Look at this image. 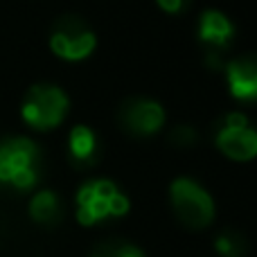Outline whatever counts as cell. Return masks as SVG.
Listing matches in <instances>:
<instances>
[{"mask_svg": "<svg viewBox=\"0 0 257 257\" xmlns=\"http://www.w3.org/2000/svg\"><path fill=\"white\" fill-rule=\"evenodd\" d=\"M41 151L30 138H7L0 142V183L16 190H32L39 181Z\"/></svg>", "mask_w": 257, "mask_h": 257, "instance_id": "cell-1", "label": "cell"}, {"mask_svg": "<svg viewBox=\"0 0 257 257\" xmlns=\"http://www.w3.org/2000/svg\"><path fill=\"white\" fill-rule=\"evenodd\" d=\"M126 212L128 199L106 178L86 183L77 192V221L81 226H95L106 217H122Z\"/></svg>", "mask_w": 257, "mask_h": 257, "instance_id": "cell-2", "label": "cell"}, {"mask_svg": "<svg viewBox=\"0 0 257 257\" xmlns=\"http://www.w3.org/2000/svg\"><path fill=\"white\" fill-rule=\"evenodd\" d=\"M68 106H70V102L59 86L36 84L27 90L25 99H23L21 115L32 128L48 131V128L59 126L66 120Z\"/></svg>", "mask_w": 257, "mask_h": 257, "instance_id": "cell-3", "label": "cell"}, {"mask_svg": "<svg viewBox=\"0 0 257 257\" xmlns=\"http://www.w3.org/2000/svg\"><path fill=\"white\" fill-rule=\"evenodd\" d=\"M172 208L176 219L190 230H203L214 219V201L192 178H176L172 183Z\"/></svg>", "mask_w": 257, "mask_h": 257, "instance_id": "cell-4", "label": "cell"}, {"mask_svg": "<svg viewBox=\"0 0 257 257\" xmlns=\"http://www.w3.org/2000/svg\"><path fill=\"white\" fill-rule=\"evenodd\" d=\"M95 34L79 16H61L50 36V48L59 59L81 61L95 50Z\"/></svg>", "mask_w": 257, "mask_h": 257, "instance_id": "cell-5", "label": "cell"}, {"mask_svg": "<svg viewBox=\"0 0 257 257\" xmlns=\"http://www.w3.org/2000/svg\"><path fill=\"white\" fill-rule=\"evenodd\" d=\"M217 147L230 160H253L257 156V131L248 124L246 115L230 113L217 131Z\"/></svg>", "mask_w": 257, "mask_h": 257, "instance_id": "cell-6", "label": "cell"}, {"mask_svg": "<svg viewBox=\"0 0 257 257\" xmlns=\"http://www.w3.org/2000/svg\"><path fill=\"white\" fill-rule=\"evenodd\" d=\"M117 120H120L122 128L131 136L145 138L154 136L156 131H160L165 124V111L158 102L145 97L126 99L117 111Z\"/></svg>", "mask_w": 257, "mask_h": 257, "instance_id": "cell-7", "label": "cell"}, {"mask_svg": "<svg viewBox=\"0 0 257 257\" xmlns=\"http://www.w3.org/2000/svg\"><path fill=\"white\" fill-rule=\"evenodd\" d=\"M226 77L232 97L246 104H257V54L232 59L226 68Z\"/></svg>", "mask_w": 257, "mask_h": 257, "instance_id": "cell-8", "label": "cell"}, {"mask_svg": "<svg viewBox=\"0 0 257 257\" xmlns=\"http://www.w3.org/2000/svg\"><path fill=\"white\" fill-rule=\"evenodd\" d=\"M232 34H235V27L228 21L226 14L217 12V9H210V12L201 14L199 21V39L203 41L208 48H226L230 43Z\"/></svg>", "mask_w": 257, "mask_h": 257, "instance_id": "cell-9", "label": "cell"}, {"mask_svg": "<svg viewBox=\"0 0 257 257\" xmlns=\"http://www.w3.org/2000/svg\"><path fill=\"white\" fill-rule=\"evenodd\" d=\"M68 151L72 163L77 165H93L97 160V138L88 126H75L68 138Z\"/></svg>", "mask_w": 257, "mask_h": 257, "instance_id": "cell-10", "label": "cell"}, {"mask_svg": "<svg viewBox=\"0 0 257 257\" xmlns=\"http://www.w3.org/2000/svg\"><path fill=\"white\" fill-rule=\"evenodd\" d=\"M30 217L36 223H54L61 217V203L59 196L50 190H43L30 201Z\"/></svg>", "mask_w": 257, "mask_h": 257, "instance_id": "cell-11", "label": "cell"}, {"mask_svg": "<svg viewBox=\"0 0 257 257\" xmlns=\"http://www.w3.org/2000/svg\"><path fill=\"white\" fill-rule=\"evenodd\" d=\"M214 246H217V253L221 257H244V253H246L244 237H241L239 232H235V230L221 232Z\"/></svg>", "mask_w": 257, "mask_h": 257, "instance_id": "cell-12", "label": "cell"}, {"mask_svg": "<svg viewBox=\"0 0 257 257\" xmlns=\"http://www.w3.org/2000/svg\"><path fill=\"white\" fill-rule=\"evenodd\" d=\"M90 257H145L140 248L124 241H104V244L95 246Z\"/></svg>", "mask_w": 257, "mask_h": 257, "instance_id": "cell-13", "label": "cell"}, {"mask_svg": "<svg viewBox=\"0 0 257 257\" xmlns=\"http://www.w3.org/2000/svg\"><path fill=\"white\" fill-rule=\"evenodd\" d=\"M169 140L176 147H192L196 142V131L192 126H176L169 133Z\"/></svg>", "mask_w": 257, "mask_h": 257, "instance_id": "cell-14", "label": "cell"}, {"mask_svg": "<svg viewBox=\"0 0 257 257\" xmlns=\"http://www.w3.org/2000/svg\"><path fill=\"white\" fill-rule=\"evenodd\" d=\"M160 9H165V12L169 14H176L183 9V5H185V0H158Z\"/></svg>", "mask_w": 257, "mask_h": 257, "instance_id": "cell-15", "label": "cell"}]
</instances>
